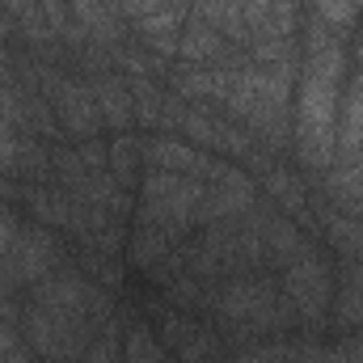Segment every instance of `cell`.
<instances>
[{
	"label": "cell",
	"mask_w": 363,
	"mask_h": 363,
	"mask_svg": "<svg viewBox=\"0 0 363 363\" xmlns=\"http://www.w3.org/2000/svg\"><path fill=\"white\" fill-rule=\"evenodd\" d=\"M342 38L321 17L308 26V55L300 81V157L304 165H330L334 157V127H338V81H342Z\"/></svg>",
	"instance_id": "1"
},
{
	"label": "cell",
	"mask_w": 363,
	"mask_h": 363,
	"mask_svg": "<svg viewBox=\"0 0 363 363\" xmlns=\"http://www.w3.org/2000/svg\"><path fill=\"white\" fill-rule=\"evenodd\" d=\"M203 190H207V182L190 178V174L152 169V174L144 178V186H140V194H144L140 220H144V224H161L165 233L182 237V233L194 224V211H199V203H203Z\"/></svg>",
	"instance_id": "2"
},
{
	"label": "cell",
	"mask_w": 363,
	"mask_h": 363,
	"mask_svg": "<svg viewBox=\"0 0 363 363\" xmlns=\"http://www.w3.org/2000/svg\"><path fill=\"white\" fill-rule=\"evenodd\" d=\"M216 304H220V313H224L233 325H245L250 334H258V330H279V325L291 321V300L283 304L271 291V283H262V279H237V283H228V287L216 296Z\"/></svg>",
	"instance_id": "3"
},
{
	"label": "cell",
	"mask_w": 363,
	"mask_h": 363,
	"mask_svg": "<svg viewBox=\"0 0 363 363\" xmlns=\"http://www.w3.org/2000/svg\"><path fill=\"white\" fill-rule=\"evenodd\" d=\"M283 291L291 300V308L304 317V321H321L325 308H330V262L304 241L296 250V258L283 267Z\"/></svg>",
	"instance_id": "4"
},
{
	"label": "cell",
	"mask_w": 363,
	"mask_h": 363,
	"mask_svg": "<svg viewBox=\"0 0 363 363\" xmlns=\"http://www.w3.org/2000/svg\"><path fill=\"white\" fill-rule=\"evenodd\" d=\"M60 267V241L43 228H17L9 254H4V271L13 283H38Z\"/></svg>",
	"instance_id": "5"
},
{
	"label": "cell",
	"mask_w": 363,
	"mask_h": 363,
	"mask_svg": "<svg viewBox=\"0 0 363 363\" xmlns=\"http://www.w3.org/2000/svg\"><path fill=\"white\" fill-rule=\"evenodd\" d=\"M254 207V182L245 178L241 169H228L203 190V203L194 211V224H216V220H228V216H241Z\"/></svg>",
	"instance_id": "6"
},
{
	"label": "cell",
	"mask_w": 363,
	"mask_h": 363,
	"mask_svg": "<svg viewBox=\"0 0 363 363\" xmlns=\"http://www.w3.org/2000/svg\"><path fill=\"white\" fill-rule=\"evenodd\" d=\"M144 157H148V165L152 169H169V174H190V178H207L216 182L224 174V165L220 161H207V157H199L190 144H182L174 135H161V140H152L148 148H144Z\"/></svg>",
	"instance_id": "7"
},
{
	"label": "cell",
	"mask_w": 363,
	"mask_h": 363,
	"mask_svg": "<svg viewBox=\"0 0 363 363\" xmlns=\"http://www.w3.org/2000/svg\"><path fill=\"white\" fill-rule=\"evenodd\" d=\"M47 89L55 97V110L64 114V127L77 131V135H93L101 114H97V101H93L89 85H77V81H64V77H47Z\"/></svg>",
	"instance_id": "8"
},
{
	"label": "cell",
	"mask_w": 363,
	"mask_h": 363,
	"mask_svg": "<svg viewBox=\"0 0 363 363\" xmlns=\"http://www.w3.org/2000/svg\"><path fill=\"white\" fill-rule=\"evenodd\" d=\"M334 140H338V157H363V72L351 81V93H347L338 127H334Z\"/></svg>",
	"instance_id": "9"
},
{
	"label": "cell",
	"mask_w": 363,
	"mask_h": 363,
	"mask_svg": "<svg viewBox=\"0 0 363 363\" xmlns=\"http://www.w3.org/2000/svg\"><path fill=\"white\" fill-rule=\"evenodd\" d=\"M89 89H93L97 114H101L106 127H127V123L135 118V110H131V89H127L118 77H97Z\"/></svg>",
	"instance_id": "10"
},
{
	"label": "cell",
	"mask_w": 363,
	"mask_h": 363,
	"mask_svg": "<svg viewBox=\"0 0 363 363\" xmlns=\"http://www.w3.org/2000/svg\"><path fill=\"white\" fill-rule=\"evenodd\" d=\"M72 13L81 21V34H89L93 43H118L123 26L110 0H72Z\"/></svg>",
	"instance_id": "11"
},
{
	"label": "cell",
	"mask_w": 363,
	"mask_h": 363,
	"mask_svg": "<svg viewBox=\"0 0 363 363\" xmlns=\"http://www.w3.org/2000/svg\"><path fill=\"white\" fill-rule=\"evenodd\" d=\"M178 51L182 60H190V64H216L220 60V51H224V38H220V30L216 26H207L203 17H194L186 30L178 34Z\"/></svg>",
	"instance_id": "12"
},
{
	"label": "cell",
	"mask_w": 363,
	"mask_h": 363,
	"mask_svg": "<svg viewBox=\"0 0 363 363\" xmlns=\"http://www.w3.org/2000/svg\"><path fill=\"white\" fill-rule=\"evenodd\" d=\"M174 233H165L161 224H135V237H131V262L135 267H144V271H157L165 258H169V250H174Z\"/></svg>",
	"instance_id": "13"
},
{
	"label": "cell",
	"mask_w": 363,
	"mask_h": 363,
	"mask_svg": "<svg viewBox=\"0 0 363 363\" xmlns=\"http://www.w3.org/2000/svg\"><path fill=\"white\" fill-rule=\"evenodd\" d=\"M182 131L186 135H194V140H203V144H211V148H228V152H250V140L241 135V131H233V127H224V123H211V118H203V114H182L178 118Z\"/></svg>",
	"instance_id": "14"
},
{
	"label": "cell",
	"mask_w": 363,
	"mask_h": 363,
	"mask_svg": "<svg viewBox=\"0 0 363 363\" xmlns=\"http://www.w3.org/2000/svg\"><path fill=\"white\" fill-rule=\"evenodd\" d=\"M267 258H271L274 267H287L291 258H296V250L304 245V237H300V228L291 224V220H279V216H271L267 220Z\"/></svg>",
	"instance_id": "15"
},
{
	"label": "cell",
	"mask_w": 363,
	"mask_h": 363,
	"mask_svg": "<svg viewBox=\"0 0 363 363\" xmlns=\"http://www.w3.org/2000/svg\"><path fill=\"white\" fill-rule=\"evenodd\" d=\"M178 89L190 93V97H216V101H224V93H228V72H220V68H199V64H190L186 72H178Z\"/></svg>",
	"instance_id": "16"
},
{
	"label": "cell",
	"mask_w": 363,
	"mask_h": 363,
	"mask_svg": "<svg viewBox=\"0 0 363 363\" xmlns=\"http://www.w3.org/2000/svg\"><path fill=\"white\" fill-rule=\"evenodd\" d=\"M123 355H127V363H165V351H161V342L148 325H131Z\"/></svg>",
	"instance_id": "17"
},
{
	"label": "cell",
	"mask_w": 363,
	"mask_h": 363,
	"mask_svg": "<svg viewBox=\"0 0 363 363\" xmlns=\"http://www.w3.org/2000/svg\"><path fill=\"white\" fill-rule=\"evenodd\" d=\"M135 157H140V144L135 140H114V148H110V169H114V178L123 182V186H131L135 178Z\"/></svg>",
	"instance_id": "18"
},
{
	"label": "cell",
	"mask_w": 363,
	"mask_h": 363,
	"mask_svg": "<svg viewBox=\"0 0 363 363\" xmlns=\"http://www.w3.org/2000/svg\"><path fill=\"white\" fill-rule=\"evenodd\" d=\"M317 17L330 26V30H342L355 21V4L351 0H317Z\"/></svg>",
	"instance_id": "19"
},
{
	"label": "cell",
	"mask_w": 363,
	"mask_h": 363,
	"mask_svg": "<svg viewBox=\"0 0 363 363\" xmlns=\"http://www.w3.org/2000/svg\"><path fill=\"white\" fill-rule=\"evenodd\" d=\"M77 363H118V342H114V334L101 330V334L89 342V351H85Z\"/></svg>",
	"instance_id": "20"
},
{
	"label": "cell",
	"mask_w": 363,
	"mask_h": 363,
	"mask_svg": "<svg viewBox=\"0 0 363 363\" xmlns=\"http://www.w3.org/2000/svg\"><path fill=\"white\" fill-rule=\"evenodd\" d=\"M274 0H241V9H245V26H250V34L267 21V13H271Z\"/></svg>",
	"instance_id": "21"
},
{
	"label": "cell",
	"mask_w": 363,
	"mask_h": 363,
	"mask_svg": "<svg viewBox=\"0 0 363 363\" xmlns=\"http://www.w3.org/2000/svg\"><path fill=\"white\" fill-rule=\"evenodd\" d=\"M13 157H17V144H13V131H9V123L0 118V169H4Z\"/></svg>",
	"instance_id": "22"
},
{
	"label": "cell",
	"mask_w": 363,
	"mask_h": 363,
	"mask_svg": "<svg viewBox=\"0 0 363 363\" xmlns=\"http://www.w3.org/2000/svg\"><path fill=\"white\" fill-rule=\"evenodd\" d=\"M300 363H351L347 355H338V351H304Z\"/></svg>",
	"instance_id": "23"
},
{
	"label": "cell",
	"mask_w": 363,
	"mask_h": 363,
	"mask_svg": "<svg viewBox=\"0 0 363 363\" xmlns=\"http://www.w3.org/2000/svg\"><path fill=\"white\" fill-rule=\"evenodd\" d=\"M13 347H17V342H13V334L4 330V321H0V359H4V355H9Z\"/></svg>",
	"instance_id": "24"
},
{
	"label": "cell",
	"mask_w": 363,
	"mask_h": 363,
	"mask_svg": "<svg viewBox=\"0 0 363 363\" xmlns=\"http://www.w3.org/2000/svg\"><path fill=\"white\" fill-rule=\"evenodd\" d=\"M351 4H355V9H359V4H363V0H351Z\"/></svg>",
	"instance_id": "25"
},
{
	"label": "cell",
	"mask_w": 363,
	"mask_h": 363,
	"mask_svg": "<svg viewBox=\"0 0 363 363\" xmlns=\"http://www.w3.org/2000/svg\"><path fill=\"white\" fill-rule=\"evenodd\" d=\"M359 207H363V203H359Z\"/></svg>",
	"instance_id": "26"
}]
</instances>
